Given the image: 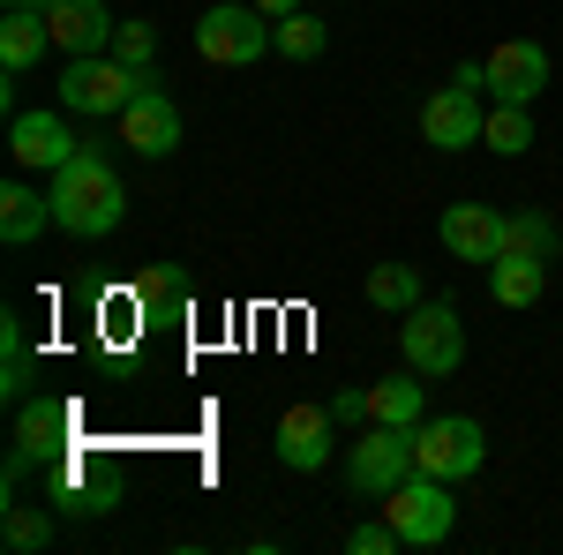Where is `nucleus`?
I'll use <instances>...</instances> for the list:
<instances>
[{
	"label": "nucleus",
	"mask_w": 563,
	"mask_h": 555,
	"mask_svg": "<svg viewBox=\"0 0 563 555\" xmlns=\"http://www.w3.org/2000/svg\"><path fill=\"white\" fill-rule=\"evenodd\" d=\"M53 225L60 233H76V241H106L121 218H129V188H121V173L106 166L98 151H76L68 166L53 173Z\"/></svg>",
	"instance_id": "1"
},
{
	"label": "nucleus",
	"mask_w": 563,
	"mask_h": 555,
	"mask_svg": "<svg viewBox=\"0 0 563 555\" xmlns=\"http://www.w3.org/2000/svg\"><path fill=\"white\" fill-rule=\"evenodd\" d=\"M271 45H278V15H263L256 0H218V8H203V23H196V53L211 68H249Z\"/></svg>",
	"instance_id": "2"
},
{
	"label": "nucleus",
	"mask_w": 563,
	"mask_h": 555,
	"mask_svg": "<svg viewBox=\"0 0 563 555\" xmlns=\"http://www.w3.org/2000/svg\"><path fill=\"white\" fill-rule=\"evenodd\" d=\"M398 345H406V368L413 376H459L466 368V315L451 300H421L398 315Z\"/></svg>",
	"instance_id": "3"
},
{
	"label": "nucleus",
	"mask_w": 563,
	"mask_h": 555,
	"mask_svg": "<svg viewBox=\"0 0 563 555\" xmlns=\"http://www.w3.org/2000/svg\"><path fill=\"white\" fill-rule=\"evenodd\" d=\"M135 90H151V84L135 76L129 60H113V53H76L60 68V106L68 113H90V121H121Z\"/></svg>",
	"instance_id": "4"
},
{
	"label": "nucleus",
	"mask_w": 563,
	"mask_h": 555,
	"mask_svg": "<svg viewBox=\"0 0 563 555\" xmlns=\"http://www.w3.org/2000/svg\"><path fill=\"white\" fill-rule=\"evenodd\" d=\"M384 518L398 525V541H406V548H443V541H451V525H459L451 480H435V473H406V480L384 496Z\"/></svg>",
	"instance_id": "5"
},
{
	"label": "nucleus",
	"mask_w": 563,
	"mask_h": 555,
	"mask_svg": "<svg viewBox=\"0 0 563 555\" xmlns=\"http://www.w3.org/2000/svg\"><path fill=\"white\" fill-rule=\"evenodd\" d=\"M68 428H76V406H68V398H23V406H15L8 503H15V488H23V473H31V466H60V451H68Z\"/></svg>",
	"instance_id": "6"
},
{
	"label": "nucleus",
	"mask_w": 563,
	"mask_h": 555,
	"mask_svg": "<svg viewBox=\"0 0 563 555\" xmlns=\"http://www.w3.org/2000/svg\"><path fill=\"white\" fill-rule=\"evenodd\" d=\"M481 458H488V435H481V421H466V413H443V421H421L413 428V466L435 473V480H474Z\"/></svg>",
	"instance_id": "7"
},
{
	"label": "nucleus",
	"mask_w": 563,
	"mask_h": 555,
	"mask_svg": "<svg viewBox=\"0 0 563 555\" xmlns=\"http://www.w3.org/2000/svg\"><path fill=\"white\" fill-rule=\"evenodd\" d=\"M406 473H421V466H413V428L368 421V435L346 451V488H353V496H376V503H384Z\"/></svg>",
	"instance_id": "8"
},
{
	"label": "nucleus",
	"mask_w": 563,
	"mask_h": 555,
	"mask_svg": "<svg viewBox=\"0 0 563 555\" xmlns=\"http://www.w3.org/2000/svg\"><path fill=\"white\" fill-rule=\"evenodd\" d=\"M481 68H488V98H496V106H533V98L549 90V45L504 38Z\"/></svg>",
	"instance_id": "9"
},
{
	"label": "nucleus",
	"mask_w": 563,
	"mask_h": 555,
	"mask_svg": "<svg viewBox=\"0 0 563 555\" xmlns=\"http://www.w3.org/2000/svg\"><path fill=\"white\" fill-rule=\"evenodd\" d=\"M113 129H121V143H129L135 158H174L180 151V106L166 98V84H151V90L129 98V113Z\"/></svg>",
	"instance_id": "10"
},
{
	"label": "nucleus",
	"mask_w": 563,
	"mask_h": 555,
	"mask_svg": "<svg viewBox=\"0 0 563 555\" xmlns=\"http://www.w3.org/2000/svg\"><path fill=\"white\" fill-rule=\"evenodd\" d=\"M488 90L474 84H443L421 106V135H429L435 151H466V143H481V129H488V106H481Z\"/></svg>",
	"instance_id": "11"
},
{
	"label": "nucleus",
	"mask_w": 563,
	"mask_h": 555,
	"mask_svg": "<svg viewBox=\"0 0 563 555\" xmlns=\"http://www.w3.org/2000/svg\"><path fill=\"white\" fill-rule=\"evenodd\" d=\"M331 443H339L331 406H286L278 413V466L286 473H323L331 466Z\"/></svg>",
	"instance_id": "12"
},
{
	"label": "nucleus",
	"mask_w": 563,
	"mask_h": 555,
	"mask_svg": "<svg viewBox=\"0 0 563 555\" xmlns=\"http://www.w3.org/2000/svg\"><path fill=\"white\" fill-rule=\"evenodd\" d=\"M435 233H443V248H451L459 263H496L504 241H511V218L496 211V203H451Z\"/></svg>",
	"instance_id": "13"
},
{
	"label": "nucleus",
	"mask_w": 563,
	"mask_h": 555,
	"mask_svg": "<svg viewBox=\"0 0 563 555\" xmlns=\"http://www.w3.org/2000/svg\"><path fill=\"white\" fill-rule=\"evenodd\" d=\"M8 151H15V166H23V173H60L84 143L68 135L60 113H15V121H8Z\"/></svg>",
	"instance_id": "14"
},
{
	"label": "nucleus",
	"mask_w": 563,
	"mask_h": 555,
	"mask_svg": "<svg viewBox=\"0 0 563 555\" xmlns=\"http://www.w3.org/2000/svg\"><path fill=\"white\" fill-rule=\"evenodd\" d=\"M45 23H53V45L76 60V53H106L113 45V15H106V0H45Z\"/></svg>",
	"instance_id": "15"
},
{
	"label": "nucleus",
	"mask_w": 563,
	"mask_h": 555,
	"mask_svg": "<svg viewBox=\"0 0 563 555\" xmlns=\"http://www.w3.org/2000/svg\"><path fill=\"white\" fill-rule=\"evenodd\" d=\"M488 293L504 300V308H533V300L549 293V256H533V248H504V256L488 263Z\"/></svg>",
	"instance_id": "16"
},
{
	"label": "nucleus",
	"mask_w": 563,
	"mask_h": 555,
	"mask_svg": "<svg viewBox=\"0 0 563 555\" xmlns=\"http://www.w3.org/2000/svg\"><path fill=\"white\" fill-rule=\"evenodd\" d=\"M45 45H53V23H45V8H8V15H0V68H8V76L38 68Z\"/></svg>",
	"instance_id": "17"
},
{
	"label": "nucleus",
	"mask_w": 563,
	"mask_h": 555,
	"mask_svg": "<svg viewBox=\"0 0 563 555\" xmlns=\"http://www.w3.org/2000/svg\"><path fill=\"white\" fill-rule=\"evenodd\" d=\"M45 225H53V196H38L31 180H8L0 188V241L8 248H31Z\"/></svg>",
	"instance_id": "18"
},
{
	"label": "nucleus",
	"mask_w": 563,
	"mask_h": 555,
	"mask_svg": "<svg viewBox=\"0 0 563 555\" xmlns=\"http://www.w3.org/2000/svg\"><path fill=\"white\" fill-rule=\"evenodd\" d=\"M368 421L421 428V421H429V384H413V376H384V384H368Z\"/></svg>",
	"instance_id": "19"
},
{
	"label": "nucleus",
	"mask_w": 563,
	"mask_h": 555,
	"mask_svg": "<svg viewBox=\"0 0 563 555\" xmlns=\"http://www.w3.org/2000/svg\"><path fill=\"white\" fill-rule=\"evenodd\" d=\"M53 496H60L68 511H84V518L121 511V488H113V480H76V458H60V466H53Z\"/></svg>",
	"instance_id": "20"
},
{
	"label": "nucleus",
	"mask_w": 563,
	"mask_h": 555,
	"mask_svg": "<svg viewBox=\"0 0 563 555\" xmlns=\"http://www.w3.org/2000/svg\"><path fill=\"white\" fill-rule=\"evenodd\" d=\"M368 300H376V308H384V315H406V308H421V270H413V263H376V270H368Z\"/></svg>",
	"instance_id": "21"
},
{
	"label": "nucleus",
	"mask_w": 563,
	"mask_h": 555,
	"mask_svg": "<svg viewBox=\"0 0 563 555\" xmlns=\"http://www.w3.org/2000/svg\"><path fill=\"white\" fill-rule=\"evenodd\" d=\"M481 143H488L496 158H526V151H533V106H488Z\"/></svg>",
	"instance_id": "22"
},
{
	"label": "nucleus",
	"mask_w": 563,
	"mask_h": 555,
	"mask_svg": "<svg viewBox=\"0 0 563 555\" xmlns=\"http://www.w3.org/2000/svg\"><path fill=\"white\" fill-rule=\"evenodd\" d=\"M135 300H143V323H180L188 315V278L180 270H151V278H135Z\"/></svg>",
	"instance_id": "23"
},
{
	"label": "nucleus",
	"mask_w": 563,
	"mask_h": 555,
	"mask_svg": "<svg viewBox=\"0 0 563 555\" xmlns=\"http://www.w3.org/2000/svg\"><path fill=\"white\" fill-rule=\"evenodd\" d=\"M323 45H331V23L323 15H308V8L278 15V53L286 60H323Z\"/></svg>",
	"instance_id": "24"
},
{
	"label": "nucleus",
	"mask_w": 563,
	"mask_h": 555,
	"mask_svg": "<svg viewBox=\"0 0 563 555\" xmlns=\"http://www.w3.org/2000/svg\"><path fill=\"white\" fill-rule=\"evenodd\" d=\"M0 541H8V555H38V548H53V518L31 511V503H8V525H0Z\"/></svg>",
	"instance_id": "25"
},
{
	"label": "nucleus",
	"mask_w": 563,
	"mask_h": 555,
	"mask_svg": "<svg viewBox=\"0 0 563 555\" xmlns=\"http://www.w3.org/2000/svg\"><path fill=\"white\" fill-rule=\"evenodd\" d=\"M151 23H121V31H113V45H106V53H113V60H129L135 76H143V84H158V68H151Z\"/></svg>",
	"instance_id": "26"
},
{
	"label": "nucleus",
	"mask_w": 563,
	"mask_h": 555,
	"mask_svg": "<svg viewBox=\"0 0 563 555\" xmlns=\"http://www.w3.org/2000/svg\"><path fill=\"white\" fill-rule=\"evenodd\" d=\"M0 338H8V368H0L8 384H0V398H8V406H23V376H31V338H23V323H15V315H8V331H0Z\"/></svg>",
	"instance_id": "27"
},
{
	"label": "nucleus",
	"mask_w": 563,
	"mask_h": 555,
	"mask_svg": "<svg viewBox=\"0 0 563 555\" xmlns=\"http://www.w3.org/2000/svg\"><path fill=\"white\" fill-rule=\"evenodd\" d=\"M398 525L390 518H368V525H346V555H398Z\"/></svg>",
	"instance_id": "28"
},
{
	"label": "nucleus",
	"mask_w": 563,
	"mask_h": 555,
	"mask_svg": "<svg viewBox=\"0 0 563 555\" xmlns=\"http://www.w3.org/2000/svg\"><path fill=\"white\" fill-rule=\"evenodd\" d=\"M504 248H533V256H556V225H549L541 211H519V218H511V241H504Z\"/></svg>",
	"instance_id": "29"
},
{
	"label": "nucleus",
	"mask_w": 563,
	"mask_h": 555,
	"mask_svg": "<svg viewBox=\"0 0 563 555\" xmlns=\"http://www.w3.org/2000/svg\"><path fill=\"white\" fill-rule=\"evenodd\" d=\"M331 421L361 428V421H368V390H339V398H331Z\"/></svg>",
	"instance_id": "30"
},
{
	"label": "nucleus",
	"mask_w": 563,
	"mask_h": 555,
	"mask_svg": "<svg viewBox=\"0 0 563 555\" xmlns=\"http://www.w3.org/2000/svg\"><path fill=\"white\" fill-rule=\"evenodd\" d=\"M263 15H294V8H301V0H256Z\"/></svg>",
	"instance_id": "31"
},
{
	"label": "nucleus",
	"mask_w": 563,
	"mask_h": 555,
	"mask_svg": "<svg viewBox=\"0 0 563 555\" xmlns=\"http://www.w3.org/2000/svg\"><path fill=\"white\" fill-rule=\"evenodd\" d=\"M0 8H45V0H0Z\"/></svg>",
	"instance_id": "32"
}]
</instances>
